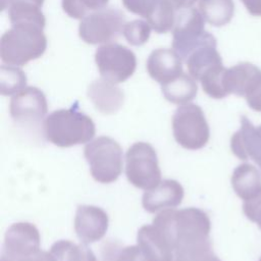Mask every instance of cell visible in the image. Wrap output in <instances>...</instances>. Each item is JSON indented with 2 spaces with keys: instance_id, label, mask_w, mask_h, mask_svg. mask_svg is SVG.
<instances>
[{
  "instance_id": "cell-1",
  "label": "cell",
  "mask_w": 261,
  "mask_h": 261,
  "mask_svg": "<svg viewBox=\"0 0 261 261\" xmlns=\"http://www.w3.org/2000/svg\"><path fill=\"white\" fill-rule=\"evenodd\" d=\"M153 224L165 234L173 251L179 246L209 238L211 229L207 213L195 207L161 210L154 217Z\"/></svg>"
},
{
  "instance_id": "cell-2",
  "label": "cell",
  "mask_w": 261,
  "mask_h": 261,
  "mask_svg": "<svg viewBox=\"0 0 261 261\" xmlns=\"http://www.w3.org/2000/svg\"><path fill=\"white\" fill-rule=\"evenodd\" d=\"M96 133L92 118L75 108L58 109L44 120L47 141L58 147H72L91 142Z\"/></svg>"
},
{
  "instance_id": "cell-3",
  "label": "cell",
  "mask_w": 261,
  "mask_h": 261,
  "mask_svg": "<svg viewBox=\"0 0 261 261\" xmlns=\"http://www.w3.org/2000/svg\"><path fill=\"white\" fill-rule=\"evenodd\" d=\"M47 48L43 28L31 24H12L0 41L1 60L8 65L21 66L41 57Z\"/></svg>"
},
{
  "instance_id": "cell-4",
  "label": "cell",
  "mask_w": 261,
  "mask_h": 261,
  "mask_svg": "<svg viewBox=\"0 0 261 261\" xmlns=\"http://www.w3.org/2000/svg\"><path fill=\"white\" fill-rule=\"evenodd\" d=\"M84 155L95 180L101 184L115 181L122 171V149L112 138L101 136L88 143Z\"/></svg>"
},
{
  "instance_id": "cell-5",
  "label": "cell",
  "mask_w": 261,
  "mask_h": 261,
  "mask_svg": "<svg viewBox=\"0 0 261 261\" xmlns=\"http://www.w3.org/2000/svg\"><path fill=\"white\" fill-rule=\"evenodd\" d=\"M175 141L185 149L203 148L210 137V129L202 108L196 104L179 106L172 116Z\"/></svg>"
},
{
  "instance_id": "cell-6",
  "label": "cell",
  "mask_w": 261,
  "mask_h": 261,
  "mask_svg": "<svg viewBox=\"0 0 261 261\" xmlns=\"http://www.w3.org/2000/svg\"><path fill=\"white\" fill-rule=\"evenodd\" d=\"M125 175L136 188L150 190L161 181V170L155 149L145 142L133 144L125 154Z\"/></svg>"
},
{
  "instance_id": "cell-7",
  "label": "cell",
  "mask_w": 261,
  "mask_h": 261,
  "mask_svg": "<svg viewBox=\"0 0 261 261\" xmlns=\"http://www.w3.org/2000/svg\"><path fill=\"white\" fill-rule=\"evenodd\" d=\"M123 12L114 7H104L86 15L80 22V38L87 44H108L118 39L125 25Z\"/></svg>"
},
{
  "instance_id": "cell-8",
  "label": "cell",
  "mask_w": 261,
  "mask_h": 261,
  "mask_svg": "<svg viewBox=\"0 0 261 261\" xmlns=\"http://www.w3.org/2000/svg\"><path fill=\"white\" fill-rule=\"evenodd\" d=\"M204 17L196 8L181 9L175 14L172 29V48L186 61L197 47L214 36L205 31Z\"/></svg>"
},
{
  "instance_id": "cell-9",
  "label": "cell",
  "mask_w": 261,
  "mask_h": 261,
  "mask_svg": "<svg viewBox=\"0 0 261 261\" xmlns=\"http://www.w3.org/2000/svg\"><path fill=\"white\" fill-rule=\"evenodd\" d=\"M95 62L102 79L118 84L130 77L137 67V57L127 47L117 44H104L95 52Z\"/></svg>"
},
{
  "instance_id": "cell-10",
  "label": "cell",
  "mask_w": 261,
  "mask_h": 261,
  "mask_svg": "<svg viewBox=\"0 0 261 261\" xmlns=\"http://www.w3.org/2000/svg\"><path fill=\"white\" fill-rule=\"evenodd\" d=\"M40 240V232L33 223H13L5 232L1 259L5 261H28L41 251Z\"/></svg>"
},
{
  "instance_id": "cell-11",
  "label": "cell",
  "mask_w": 261,
  "mask_h": 261,
  "mask_svg": "<svg viewBox=\"0 0 261 261\" xmlns=\"http://www.w3.org/2000/svg\"><path fill=\"white\" fill-rule=\"evenodd\" d=\"M9 111L12 119L22 125H35L46 116L48 104L45 94L36 87H25L13 95Z\"/></svg>"
},
{
  "instance_id": "cell-12",
  "label": "cell",
  "mask_w": 261,
  "mask_h": 261,
  "mask_svg": "<svg viewBox=\"0 0 261 261\" xmlns=\"http://www.w3.org/2000/svg\"><path fill=\"white\" fill-rule=\"evenodd\" d=\"M122 4L129 12L144 17L158 34L173 29L176 13L167 0H122Z\"/></svg>"
},
{
  "instance_id": "cell-13",
  "label": "cell",
  "mask_w": 261,
  "mask_h": 261,
  "mask_svg": "<svg viewBox=\"0 0 261 261\" xmlns=\"http://www.w3.org/2000/svg\"><path fill=\"white\" fill-rule=\"evenodd\" d=\"M108 215L100 207L80 205L74 216V230L80 241L87 245L101 240L108 229Z\"/></svg>"
},
{
  "instance_id": "cell-14",
  "label": "cell",
  "mask_w": 261,
  "mask_h": 261,
  "mask_svg": "<svg viewBox=\"0 0 261 261\" xmlns=\"http://www.w3.org/2000/svg\"><path fill=\"white\" fill-rule=\"evenodd\" d=\"M231 152L241 160L252 159L261 169V124L255 126L245 115L230 139Z\"/></svg>"
},
{
  "instance_id": "cell-15",
  "label": "cell",
  "mask_w": 261,
  "mask_h": 261,
  "mask_svg": "<svg viewBox=\"0 0 261 261\" xmlns=\"http://www.w3.org/2000/svg\"><path fill=\"white\" fill-rule=\"evenodd\" d=\"M184 194V188L177 180L163 179L143 194L142 205L149 213L174 208L181 203Z\"/></svg>"
},
{
  "instance_id": "cell-16",
  "label": "cell",
  "mask_w": 261,
  "mask_h": 261,
  "mask_svg": "<svg viewBox=\"0 0 261 261\" xmlns=\"http://www.w3.org/2000/svg\"><path fill=\"white\" fill-rule=\"evenodd\" d=\"M137 242L148 261H174V251L170 242L153 223L140 227Z\"/></svg>"
},
{
  "instance_id": "cell-17",
  "label": "cell",
  "mask_w": 261,
  "mask_h": 261,
  "mask_svg": "<svg viewBox=\"0 0 261 261\" xmlns=\"http://www.w3.org/2000/svg\"><path fill=\"white\" fill-rule=\"evenodd\" d=\"M261 83V69L249 62H241L226 68L224 88L227 93L246 98Z\"/></svg>"
},
{
  "instance_id": "cell-18",
  "label": "cell",
  "mask_w": 261,
  "mask_h": 261,
  "mask_svg": "<svg viewBox=\"0 0 261 261\" xmlns=\"http://www.w3.org/2000/svg\"><path fill=\"white\" fill-rule=\"evenodd\" d=\"M182 59L171 49L159 48L151 52L147 59V71L157 83L164 85L182 73Z\"/></svg>"
},
{
  "instance_id": "cell-19",
  "label": "cell",
  "mask_w": 261,
  "mask_h": 261,
  "mask_svg": "<svg viewBox=\"0 0 261 261\" xmlns=\"http://www.w3.org/2000/svg\"><path fill=\"white\" fill-rule=\"evenodd\" d=\"M87 94L96 109L104 114L117 112L124 101V94L121 89L104 79L93 82L89 86Z\"/></svg>"
},
{
  "instance_id": "cell-20",
  "label": "cell",
  "mask_w": 261,
  "mask_h": 261,
  "mask_svg": "<svg viewBox=\"0 0 261 261\" xmlns=\"http://www.w3.org/2000/svg\"><path fill=\"white\" fill-rule=\"evenodd\" d=\"M216 39L213 37L192 51L186 59L188 71L195 80L200 81L201 76L207 70L223 64L221 56L216 49Z\"/></svg>"
},
{
  "instance_id": "cell-21",
  "label": "cell",
  "mask_w": 261,
  "mask_h": 261,
  "mask_svg": "<svg viewBox=\"0 0 261 261\" xmlns=\"http://www.w3.org/2000/svg\"><path fill=\"white\" fill-rule=\"evenodd\" d=\"M231 186L242 200H252L261 193V174L250 163L240 164L232 172Z\"/></svg>"
},
{
  "instance_id": "cell-22",
  "label": "cell",
  "mask_w": 261,
  "mask_h": 261,
  "mask_svg": "<svg viewBox=\"0 0 261 261\" xmlns=\"http://www.w3.org/2000/svg\"><path fill=\"white\" fill-rule=\"evenodd\" d=\"M44 0H10L8 16L11 24L31 23L45 28L46 19L41 10Z\"/></svg>"
},
{
  "instance_id": "cell-23",
  "label": "cell",
  "mask_w": 261,
  "mask_h": 261,
  "mask_svg": "<svg viewBox=\"0 0 261 261\" xmlns=\"http://www.w3.org/2000/svg\"><path fill=\"white\" fill-rule=\"evenodd\" d=\"M161 91L167 101L173 104L185 105L196 97L198 86L193 76L182 72L176 79L161 85Z\"/></svg>"
},
{
  "instance_id": "cell-24",
  "label": "cell",
  "mask_w": 261,
  "mask_h": 261,
  "mask_svg": "<svg viewBox=\"0 0 261 261\" xmlns=\"http://www.w3.org/2000/svg\"><path fill=\"white\" fill-rule=\"evenodd\" d=\"M199 10L213 27L227 24L234 13L233 0H199Z\"/></svg>"
},
{
  "instance_id": "cell-25",
  "label": "cell",
  "mask_w": 261,
  "mask_h": 261,
  "mask_svg": "<svg viewBox=\"0 0 261 261\" xmlns=\"http://www.w3.org/2000/svg\"><path fill=\"white\" fill-rule=\"evenodd\" d=\"M50 252L57 261H98L93 251L85 244L79 245L67 240L54 243Z\"/></svg>"
},
{
  "instance_id": "cell-26",
  "label": "cell",
  "mask_w": 261,
  "mask_h": 261,
  "mask_svg": "<svg viewBox=\"0 0 261 261\" xmlns=\"http://www.w3.org/2000/svg\"><path fill=\"white\" fill-rule=\"evenodd\" d=\"M174 261H221L212 250L210 238L174 251Z\"/></svg>"
},
{
  "instance_id": "cell-27",
  "label": "cell",
  "mask_w": 261,
  "mask_h": 261,
  "mask_svg": "<svg viewBox=\"0 0 261 261\" xmlns=\"http://www.w3.org/2000/svg\"><path fill=\"white\" fill-rule=\"evenodd\" d=\"M25 73L14 65L2 64L0 67V93L3 96L15 95L25 88Z\"/></svg>"
},
{
  "instance_id": "cell-28",
  "label": "cell",
  "mask_w": 261,
  "mask_h": 261,
  "mask_svg": "<svg viewBox=\"0 0 261 261\" xmlns=\"http://www.w3.org/2000/svg\"><path fill=\"white\" fill-rule=\"evenodd\" d=\"M226 68L221 65L207 70L200 79L203 91L213 99H222L227 95L224 88V74Z\"/></svg>"
},
{
  "instance_id": "cell-29",
  "label": "cell",
  "mask_w": 261,
  "mask_h": 261,
  "mask_svg": "<svg viewBox=\"0 0 261 261\" xmlns=\"http://www.w3.org/2000/svg\"><path fill=\"white\" fill-rule=\"evenodd\" d=\"M109 0H62L64 12L75 19H83L90 12L106 7Z\"/></svg>"
},
{
  "instance_id": "cell-30",
  "label": "cell",
  "mask_w": 261,
  "mask_h": 261,
  "mask_svg": "<svg viewBox=\"0 0 261 261\" xmlns=\"http://www.w3.org/2000/svg\"><path fill=\"white\" fill-rule=\"evenodd\" d=\"M151 34V25L142 19H135L126 22L122 35L133 46H141L148 42Z\"/></svg>"
},
{
  "instance_id": "cell-31",
  "label": "cell",
  "mask_w": 261,
  "mask_h": 261,
  "mask_svg": "<svg viewBox=\"0 0 261 261\" xmlns=\"http://www.w3.org/2000/svg\"><path fill=\"white\" fill-rule=\"evenodd\" d=\"M243 211L246 217L255 222L261 229V193L252 200L244 201Z\"/></svg>"
},
{
  "instance_id": "cell-32",
  "label": "cell",
  "mask_w": 261,
  "mask_h": 261,
  "mask_svg": "<svg viewBox=\"0 0 261 261\" xmlns=\"http://www.w3.org/2000/svg\"><path fill=\"white\" fill-rule=\"evenodd\" d=\"M115 261H148V259L138 245H133L122 248L117 253Z\"/></svg>"
},
{
  "instance_id": "cell-33",
  "label": "cell",
  "mask_w": 261,
  "mask_h": 261,
  "mask_svg": "<svg viewBox=\"0 0 261 261\" xmlns=\"http://www.w3.org/2000/svg\"><path fill=\"white\" fill-rule=\"evenodd\" d=\"M251 15L261 16V0H241Z\"/></svg>"
},
{
  "instance_id": "cell-34",
  "label": "cell",
  "mask_w": 261,
  "mask_h": 261,
  "mask_svg": "<svg viewBox=\"0 0 261 261\" xmlns=\"http://www.w3.org/2000/svg\"><path fill=\"white\" fill-rule=\"evenodd\" d=\"M167 1L176 11V10H181V9H187L192 7L197 0H167Z\"/></svg>"
},
{
  "instance_id": "cell-35",
  "label": "cell",
  "mask_w": 261,
  "mask_h": 261,
  "mask_svg": "<svg viewBox=\"0 0 261 261\" xmlns=\"http://www.w3.org/2000/svg\"><path fill=\"white\" fill-rule=\"evenodd\" d=\"M28 261H57L51 252L39 251L35 256H33Z\"/></svg>"
},
{
  "instance_id": "cell-36",
  "label": "cell",
  "mask_w": 261,
  "mask_h": 261,
  "mask_svg": "<svg viewBox=\"0 0 261 261\" xmlns=\"http://www.w3.org/2000/svg\"><path fill=\"white\" fill-rule=\"evenodd\" d=\"M10 3V0H1V10H4L6 7H8Z\"/></svg>"
},
{
  "instance_id": "cell-37",
  "label": "cell",
  "mask_w": 261,
  "mask_h": 261,
  "mask_svg": "<svg viewBox=\"0 0 261 261\" xmlns=\"http://www.w3.org/2000/svg\"><path fill=\"white\" fill-rule=\"evenodd\" d=\"M259 261H261V258H260V259H259Z\"/></svg>"
}]
</instances>
